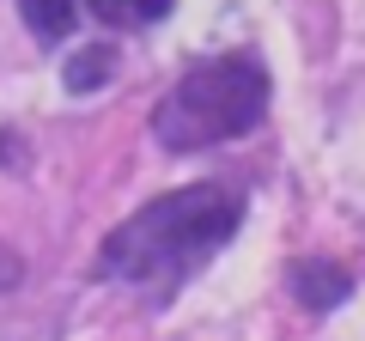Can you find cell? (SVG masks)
<instances>
[{
    "instance_id": "7a4b0ae2",
    "label": "cell",
    "mask_w": 365,
    "mask_h": 341,
    "mask_svg": "<svg viewBox=\"0 0 365 341\" xmlns=\"http://www.w3.org/2000/svg\"><path fill=\"white\" fill-rule=\"evenodd\" d=\"M268 98L274 86L256 55H213V61L189 67L153 104V141L165 153H201V146L237 141V134L262 128Z\"/></svg>"
},
{
    "instance_id": "52a82bcc",
    "label": "cell",
    "mask_w": 365,
    "mask_h": 341,
    "mask_svg": "<svg viewBox=\"0 0 365 341\" xmlns=\"http://www.w3.org/2000/svg\"><path fill=\"white\" fill-rule=\"evenodd\" d=\"M19 280H25V263H19V250L0 244V292H13Z\"/></svg>"
},
{
    "instance_id": "6da1fadb",
    "label": "cell",
    "mask_w": 365,
    "mask_h": 341,
    "mask_svg": "<svg viewBox=\"0 0 365 341\" xmlns=\"http://www.w3.org/2000/svg\"><path fill=\"white\" fill-rule=\"evenodd\" d=\"M237 225H244V189L237 183H189L170 195H153L104 238L98 280L134 287L146 299H170L232 244Z\"/></svg>"
},
{
    "instance_id": "3957f363",
    "label": "cell",
    "mask_w": 365,
    "mask_h": 341,
    "mask_svg": "<svg viewBox=\"0 0 365 341\" xmlns=\"http://www.w3.org/2000/svg\"><path fill=\"white\" fill-rule=\"evenodd\" d=\"M287 287H292V299H299L304 311H335V305L353 292V275H347L341 263H317V256H299V263L287 268Z\"/></svg>"
},
{
    "instance_id": "277c9868",
    "label": "cell",
    "mask_w": 365,
    "mask_h": 341,
    "mask_svg": "<svg viewBox=\"0 0 365 341\" xmlns=\"http://www.w3.org/2000/svg\"><path fill=\"white\" fill-rule=\"evenodd\" d=\"M19 19L31 25V37L37 43H61L73 37V19H79V0H19Z\"/></svg>"
},
{
    "instance_id": "5b68a950",
    "label": "cell",
    "mask_w": 365,
    "mask_h": 341,
    "mask_svg": "<svg viewBox=\"0 0 365 341\" xmlns=\"http://www.w3.org/2000/svg\"><path fill=\"white\" fill-rule=\"evenodd\" d=\"M110 73H116V49L110 43H86V49L67 61V92H104L110 86Z\"/></svg>"
},
{
    "instance_id": "8992f818",
    "label": "cell",
    "mask_w": 365,
    "mask_h": 341,
    "mask_svg": "<svg viewBox=\"0 0 365 341\" xmlns=\"http://www.w3.org/2000/svg\"><path fill=\"white\" fill-rule=\"evenodd\" d=\"M104 25H158L177 0H86Z\"/></svg>"
}]
</instances>
